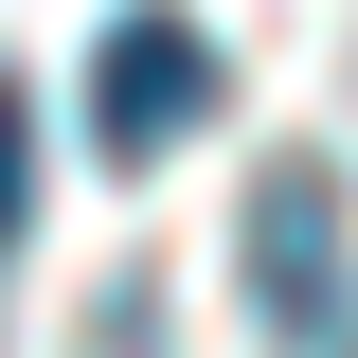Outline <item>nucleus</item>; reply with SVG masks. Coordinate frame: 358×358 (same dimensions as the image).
Listing matches in <instances>:
<instances>
[{
  "instance_id": "obj_1",
  "label": "nucleus",
  "mask_w": 358,
  "mask_h": 358,
  "mask_svg": "<svg viewBox=\"0 0 358 358\" xmlns=\"http://www.w3.org/2000/svg\"><path fill=\"white\" fill-rule=\"evenodd\" d=\"M251 305L287 358H358V215L322 162H268L251 179Z\"/></svg>"
},
{
  "instance_id": "obj_2",
  "label": "nucleus",
  "mask_w": 358,
  "mask_h": 358,
  "mask_svg": "<svg viewBox=\"0 0 358 358\" xmlns=\"http://www.w3.org/2000/svg\"><path fill=\"white\" fill-rule=\"evenodd\" d=\"M197 126H215V36L162 18V0L108 18V54H90V143H108V162H162V143H197Z\"/></svg>"
},
{
  "instance_id": "obj_3",
  "label": "nucleus",
  "mask_w": 358,
  "mask_h": 358,
  "mask_svg": "<svg viewBox=\"0 0 358 358\" xmlns=\"http://www.w3.org/2000/svg\"><path fill=\"white\" fill-rule=\"evenodd\" d=\"M18 215H36V108H18V72H0V251H18Z\"/></svg>"
}]
</instances>
